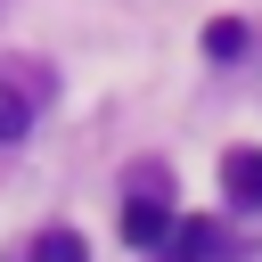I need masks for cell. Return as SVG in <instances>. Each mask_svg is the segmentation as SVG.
<instances>
[{"mask_svg":"<svg viewBox=\"0 0 262 262\" xmlns=\"http://www.w3.org/2000/svg\"><path fill=\"white\" fill-rule=\"evenodd\" d=\"M221 188L262 213V147H229V156H221Z\"/></svg>","mask_w":262,"mask_h":262,"instance_id":"cell-2","label":"cell"},{"mask_svg":"<svg viewBox=\"0 0 262 262\" xmlns=\"http://www.w3.org/2000/svg\"><path fill=\"white\" fill-rule=\"evenodd\" d=\"M25 262H90V246H82V237H74V229H41V237H33V254H25Z\"/></svg>","mask_w":262,"mask_h":262,"instance_id":"cell-4","label":"cell"},{"mask_svg":"<svg viewBox=\"0 0 262 262\" xmlns=\"http://www.w3.org/2000/svg\"><path fill=\"white\" fill-rule=\"evenodd\" d=\"M25 131H33V98H25L16 82H0V147H8V139H25Z\"/></svg>","mask_w":262,"mask_h":262,"instance_id":"cell-5","label":"cell"},{"mask_svg":"<svg viewBox=\"0 0 262 262\" xmlns=\"http://www.w3.org/2000/svg\"><path fill=\"white\" fill-rule=\"evenodd\" d=\"M164 262H221V229H213V221H180Z\"/></svg>","mask_w":262,"mask_h":262,"instance_id":"cell-3","label":"cell"},{"mask_svg":"<svg viewBox=\"0 0 262 262\" xmlns=\"http://www.w3.org/2000/svg\"><path fill=\"white\" fill-rule=\"evenodd\" d=\"M172 229H180V221H172L164 196H131V205H123V237H131V246H164Z\"/></svg>","mask_w":262,"mask_h":262,"instance_id":"cell-1","label":"cell"},{"mask_svg":"<svg viewBox=\"0 0 262 262\" xmlns=\"http://www.w3.org/2000/svg\"><path fill=\"white\" fill-rule=\"evenodd\" d=\"M237 49H246V25L237 16H213L205 25V57H237Z\"/></svg>","mask_w":262,"mask_h":262,"instance_id":"cell-6","label":"cell"}]
</instances>
